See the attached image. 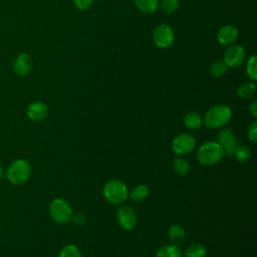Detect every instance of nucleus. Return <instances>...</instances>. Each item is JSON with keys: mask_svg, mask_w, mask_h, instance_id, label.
Returning <instances> with one entry per match:
<instances>
[{"mask_svg": "<svg viewBox=\"0 0 257 257\" xmlns=\"http://www.w3.org/2000/svg\"><path fill=\"white\" fill-rule=\"evenodd\" d=\"M58 257H82V255L78 247H76L75 245L69 244L64 246L60 250Z\"/></svg>", "mask_w": 257, "mask_h": 257, "instance_id": "4be33fe9", "label": "nucleus"}, {"mask_svg": "<svg viewBox=\"0 0 257 257\" xmlns=\"http://www.w3.org/2000/svg\"><path fill=\"white\" fill-rule=\"evenodd\" d=\"M3 173H4V172H3V168H2V166L0 165V179H1L2 176H3Z\"/></svg>", "mask_w": 257, "mask_h": 257, "instance_id": "7c9ffc66", "label": "nucleus"}, {"mask_svg": "<svg viewBox=\"0 0 257 257\" xmlns=\"http://www.w3.org/2000/svg\"><path fill=\"white\" fill-rule=\"evenodd\" d=\"M33 67V61L27 53H20L14 60L13 70L19 76H25L30 73Z\"/></svg>", "mask_w": 257, "mask_h": 257, "instance_id": "9b49d317", "label": "nucleus"}, {"mask_svg": "<svg viewBox=\"0 0 257 257\" xmlns=\"http://www.w3.org/2000/svg\"><path fill=\"white\" fill-rule=\"evenodd\" d=\"M73 1H74L76 8H78L79 10H82V11L87 10L93 2V0H73Z\"/></svg>", "mask_w": 257, "mask_h": 257, "instance_id": "cd10ccee", "label": "nucleus"}, {"mask_svg": "<svg viewBox=\"0 0 257 257\" xmlns=\"http://www.w3.org/2000/svg\"><path fill=\"white\" fill-rule=\"evenodd\" d=\"M185 255L186 257H206L207 249L202 244L194 243L187 247Z\"/></svg>", "mask_w": 257, "mask_h": 257, "instance_id": "6ab92c4d", "label": "nucleus"}, {"mask_svg": "<svg viewBox=\"0 0 257 257\" xmlns=\"http://www.w3.org/2000/svg\"><path fill=\"white\" fill-rule=\"evenodd\" d=\"M149 196V189L146 185H137L130 192V198L135 202H141Z\"/></svg>", "mask_w": 257, "mask_h": 257, "instance_id": "2eb2a0df", "label": "nucleus"}, {"mask_svg": "<svg viewBox=\"0 0 257 257\" xmlns=\"http://www.w3.org/2000/svg\"><path fill=\"white\" fill-rule=\"evenodd\" d=\"M248 138L252 143H256L257 140V121L254 120L248 128Z\"/></svg>", "mask_w": 257, "mask_h": 257, "instance_id": "bb28decb", "label": "nucleus"}, {"mask_svg": "<svg viewBox=\"0 0 257 257\" xmlns=\"http://www.w3.org/2000/svg\"><path fill=\"white\" fill-rule=\"evenodd\" d=\"M184 123L190 130H197L202 125L203 119H202L201 115L198 112L190 111L185 115Z\"/></svg>", "mask_w": 257, "mask_h": 257, "instance_id": "4468645a", "label": "nucleus"}, {"mask_svg": "<svg viewBox=\"0 0 257 257\" xmlns=\"http://www.w3.org/2000/svg\"><path fill=\"white\" fill-rule=\"evenodd\" d=\"M71 220H72L76 225H79V226L84 225V224L86 223V218H85V216H84L82 213L73 214Z\"/></svg>", "mask_w": 257, "mask_h": 257, "instance_id": "c85d7f7f", "label": "nucleus"}, {"mask_svg": "<svg viewBox=\"0 0 257 257\" xmlns=\"http://www.w3.org/2000/svg\"><path fill=\"white\" fill-rule=\"evenodd\" d=\"M224 152L217 142L209 141L200 146L197 151L198 162L203 166H214L222 161Z\"/></svg>", "mask_w": 257, "mask_h": 257, "instance_id": "f257e3e1", "label": "nucleus"}, {"mask_svg": "<svg viewBox=\"0 0 257 257\" xmlns=\"http://www.w3.org/2000/svg\"><path fill=\"white\" fill-rule=\"evenodd\" d=\"M168 236L174 244H180L185 240V231L182 226L175 224L170 227Z\"/></svg>", "mask_w": 257, "mask_h": 257, "instance_id": "dca6fc26", "label": "nucleus"}, {"mask_svg": "<svg viewBox=\"0 0 257 257\" xmlns=\"http://www.w3.org/2000/svg\"><path fill=\"white\" fill-rule=\"evenodd\" d=\"M26 113L31 120L39 121L46 117L48 113V108L44 102L34 101L28 105Z\"/></svg>", "mask_w": 257, "mask_h": 257, "instance_id": "ddd939ff", "label": "nucleus"}, {"mask_svg": "<svg viewBox=\"0 0 257 257\" xmlns=\"http://www.w3.org/2000/svg\"><path fill=\"white\" fill-rule=\"evenodd\" d=\"M223 149L224 154L231 157L234 156L236 149L238 148V142L234 135V132L230 128H223L218 135V142Z\"/></svg>", "mask_w": 257, "mask_h": 257, "instance_id": "6e6552de", "label": "nucleus"}, {"mask_svg": "<svg viewBox=\"0 0 257 257\" xmlns=\"http://www.w3.org/2000/svg\"><path fill=\"white\" fill-rule=\"evenodd\" d=\"M245 50L240 45H230L224 53V63L227 67H237L245 59Z\"/></svg>", "mask_w": 257, "mask_h": 257, "instance_id": "1a4fd4ad", "label": "nucleus"}, {"mask_svg": "<svg viewBox=\"0 0 257 257\" xmlns=\"http://www.w3.org/2000/svg\"><path fill=\"white\" fill-rule=\"evenodd\" d=\"M31 174V168L27 161L18 159L12 162L7 171H6V177L8 181L15 185H20L25 183Z\"/></svg>", "mask_w": 257, "mask_h": 257, "instance_id": "7ed1b4c3", "label": "nucleus"}, {"mask_svg": "<svg viewBox=\"0 0 257 257\" xmlns=\"http://www.w3.org/2000/svg\"><path fill=\"white\" fill-rule=\"evenodd\" d=\"M196 145V140L192 135L189 134H181L178 135L172 142V150L178 155H186L190 153Z\"/></svg>", "mask_w": 257, "mask_h": 257, "instance_id": "0eeeda50", "label": "nucleus"}, {"mask_svg": "<svg viewBox=\"0 0 257 257\" xmlns=\"http://www.w3.org/2000/svg\"><path fill=\"white\" fill-rule=\"evenodd\" d=\"M103 195L106 201L112 205L122 204L127 198V188L119 180H109L103 188Z\"/></svg>", "mask_w": 257, "mask_h": 257, "instance_id": "20e7f679", "label": "nucleus"}, {"mask_svg": "<svg viewBox=\"0 0 257 257\" xmlns=\"http://www.w3.org/2000/svg\"><path fill=\"white\" fill-rule=\"evenodd\" d=\"M234 156L236 158V160L240 163H245L247 162L250 157H251V153H250V150L248 149V147L246 146H238V148L236 149L235 153H234Z\"/></svg>", "mask_w": 257, "mask_h": 257, "instance_id": "b1692460", "label": "nucleus"}, {"mask_svg": "<svg viewBox=\"0 0 257 257\" xmlns=\"http://www.w3.org/2000/svg\"><path fill=\"white\" fill-rule=\"evenodd\" d=\"M238 37V30L232 25H224L217 32V39L224 46L232 45Z\"/></svg>", "mask_w": 257, "mask_h": 257, "instance_id": "f8f14e48", "label": "nucleus"}, {"mask_svg": "<svg viewBox=\"0 0 257 257\" xmlns=\"http://www.w3.org/2000/svg\"><path fill=\"white\" fill-rule=\"evenodd\" d=\"M246 72L249 78L252 81H256L257 79V72H256V57L255 55H252L249 60L247 61L246 65Z\"/></svg>", "mask_w": 257, "mask_h": 257, "instance_id": "393cba45", "label": "nucleus"}, {"mask_svg": "<svg viewBox=\"0 0 257 257\" xmlns=\"http://www.w3.org/2000/svg\"><path fill=\"white\" fill-rule=\"evenodd\" d=\"M175 39V34L171 26L160 24L153 32V41L160 48H167L172 45Z\"/></svg>", "mask_w": 257, "mask_h": 257, "instance_id": "423d86ee", "label": "nucleus"}, {"mask_svg": "<svg viewBox=\"0 0 257 257\" xmlns=\"http://www.w3.org/2000/svg\"><path fill=\"white\" fill-rule=\"evenodd\" d=\"M231 114V109L227 105L216 104L206 111L203 121L209 128H219L228 123Z\"/></svg>", "mask_w": 257, "mask_h": 257, "instance_id": "f03ea898", "label": "nucleus"}, {"mask_svg": "<svg viewBox=\"0 0 257 257\" xmlns=\"http://www.w3.org/2000/svg\"><path fill=\"white\" fill-rule=\"evenodd\" d=\"M173 168H174L175 173L179 176L187 175L189 173V170H190L188 162L186 160H184L183 158H180V157H177V158L174 159Z\"/></svg>", "mask_w": 257, "mask_h": 257, "instance_id": "412c9836", "label": "nucleus"}, {"mask_svg": "<svg viewBox=\"0 0 257 257\" xmlns=\"http://www.w3.org/2000/svg\"><path fill=\"white\" fill-rule=\"evenodd\" d=\"M157 257H182V252L176 245H164L158 250Z\"/></svg>", "mask_w": 257, "mask_h": 257, "instance_id": "a211bd4d", "label": "nucleus"}, {"mask_svg": "<svg viewBox=\"0 0 257 257\" xmlns=\"http://www.w3.org/2000/svg\"><path fill=\"white\" fill-rule=\"evenodd\" d=\"M179 7L178 0H163L161 3V8L165 13H174Z\"/></svg>", "mask_w": 257, "mask_h": 257, "instance_id": "a878e982", "label": "nucleus"}, {"mask_svg": "<svg viewBox=\"0 0 257 257\" xmlns=\"http://www.w3.org/2000/svg\"><path fill=\"white\" fill-rule=\"evenodd\" d=\"M249 110H250V112L252 113V115H253L254 117L257 116V101H256V100H254V101L250 104Z\"/></svg>", "mask_w": 257, "mask_h": 257, "instance_id": "c756f323", "label": "nucleus"}, {"mask_svg": "<svg viewBox=\"0 0 257 257\" xmlns=\"http://www.w3.org/2000/svg\"><path fill=\"white\" fill-rule=\"evenodd\" d=\"M255 90H256V85L254 84V82H244L238 87L237 94L240 98L247 99L254 95Z\"/></svg>", "mask_w": 257, "mask_h": 257, "instance_id": "aec40b11", "label": "nucleus"}, {"mask_svg": "<svg viewBox=\"0 0 257 257\" xmlns=\"http://www.w3.org/2000/svg\"><path fill=\"white\" fill-rule=\"evenodd\" d=\"M227 66L223 61H214L210 66V74L214 77H221L226 73Z\"/></svg>", "mask_w": 257, "mask_h": 257, "instance_id": "5701e85b", "label": "nucleus"}, {"mask_svg": "<svg viewBox=\"0 0 257 257\" xmlns=\"http://www.w3.org/2000/svg\"><path fill=\"white\" fill-rule=\"evenodd\" d=\"M139 10L144 13H153L159 7V0H135Z\"/></svg>", "mask_w": 257, "mask_h": 257, "instance_id": "f3484780", "label": "nucleus"}, {"mask_svg": "<svg viewBox=\"0 0 257 257\" xmlns=\"http://www.w3.org/2000/svg\"><path fill=\"white\" fill-rule=\"evenodd\" d=\"M117 223L124 230H132L138 222V217L135 210L128 206H121L116 213Z\"/></svg>", "mask_w": 257, "mask_h": 257, "instance_id": "9d476101", "label": "nucleus"}, {"mask_svg": "<svg viewBox=\"0 0 257 257\" xmlns=\"http://www.w3.org/2000/svg\"><path fill=\"white\" fill-rule=\"evenodd\" d=\"M49 213L53 221L58 224H66L71 221L73 212L67 201L61 198L54 199L49 206Z\"/></svg>", "mask_w": 257, "mask_h": 257, "instance_id": "39448f33", "label": "nucleus"}]
</instances>
